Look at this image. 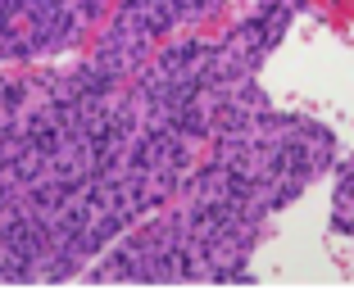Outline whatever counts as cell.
Wrapping results in <instances>:
<instances>
[{
	"label": "cell",
	"mask_w": 354,
	"mask_h": 290,
	"mask_svg": "<svg viewBox=\"0 0 354 290\" xmlns=\"http://www.w3.org/2000/svg\"><path fill=\"white\" fill-rule=\"evenodd\" d=\"M332 222H336V231L354 236V159L341 168V182H336V195H332Z\"/></svg>",
	"instance_id": "obj_1"
}]
</instances>
